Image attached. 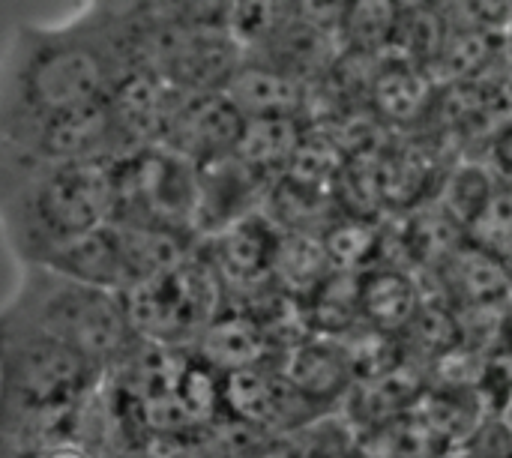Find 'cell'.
<instances>
[{"label": "cell", "instance_id": "cell-1", "mask_svg": "<svg viewBox=\"0 0 512 458\" xmlns=\"http://www.w3.org/2000/svg\"><path fill=\"white\" fill-rule=\"evenodd\" d=\"M129 0H87L54 24H18L0 57V141L108 105L138 72Z\"/></svg>", "mask_w": 512, "mask_h": 458}, {"label": "cell", "instance_id": "cell-2", "mask_svg": "<svg viewBox=\"0 0 512 458\" xmlns=\"http://www.w3.org/2000/svg\"><path fill=\"white\" fill-rule=\"evenodd\" d=\"M111 219V165L27 162L0 150V228L24 267L48 264Z\"/></svg>", "mask_w": 512, "mask_h": 458}, {"label": "cell", "instance_id": "cell-3", "mask_svg": "<svg viewBox=\"0 0 512 458\" xmlns=\"http://www.w3.org/2000/svg\"><path fill=\"white\" fill-rule=\"evenodd\" d=\"M0 312L102 369L126 360L141 345L123 294L78 282L51 267H24L18 291Z\"/></svg>", "mask_w": 512, "mask_h": 458}, {"label": "cell", "instance_id": "cell-4", "mask_svg": "<svg viewBox=\"0 0 512 458\" xmlns=\"http://www.w3.org/2000/svg\"><path fill=\"white\" fill-rule=\"evenodd\" d=\"M102 366L0 312V429L57 420L84 402Z\"/></svg>", "mask_w": 512, "mask_h": 458}, {"label": "cell", "instance_id": "cell-5", "mask_svg": "<svg viewBox=\"0 0 512 458\" xmlns=\"http://www.w3.org/2000/svg\"><path fill=\"white\" fill-rule=\"evenodd\" d=\"M123 297L141 339L150 336L159 342H180L204 333L216 315V279L204 264L189 258L141 282Z\"/></svg>", "mask_w": 512, "mask_h": 458}, {"label": "cell", "instance_id": "cell-6", "mask_svg": "<svg viewBox=\"0 0 512 458\" xmlns=\"http://www.w3.org/2000/svg\"><path fill=\"white\" fill-rule=\"evenodd\" d=\"M243 132L246 117L225 93H183L165 123L159 147L204 168L234 156Z\"/></svg>", "mask_w": 512, "mask_h": 458}, {"label": "cell", "instance_id": "cell-7", "mask_svg": "<svg viewBox=\"0 0 512 458\" xmlns=\"http://www.w3.org/2000/svg\"><path fill=\"white\" fill-rule=\"evenodd\" d=\"M222 93L246 120H297L306 105L303 81L252 57H243Z\"/></svg>", "mask_w": 512, "mask_h": 458}, {"label": "cell", "instance_id": "cell-8", "mask_svg": "<svg viewBox=\"0 0 512 458\" xmlns=\"http://www.w3.org/2000/svg\"><path fill=\"white\" fill-rule=\"evenodd\" d=\"M336 36L324 33L300 18H294L282 33H276L270 42H264L255 51H246V57L267 63L297 81H309L315 75H321L327 66H333L336 57Z\"/></svg>", "mask_w": 512, "mask_h": 458}, {"label": "cell", "instance_id": "cell-9", "mask_svg": "<svg viewBox=\"0 0 512 458\" xmlns=\"http://www.w3.org/2000/svg\"><path fill=\"white\" fill-rule=\"evenodd\" d=\"M285 378L312 402H333L348 393L351 384V369L345 363L342 348L327 336V339H306L294 345L288 357Z\"/></svg>", "mask_w": 512, "mask_h": 458}, {"label": "cell", "instance_id": "cell-10", "mask_svg": "<svg viewBox=\"0 0 512 458\" xmlns=\"http://www.w3.org/2000/svg\"><path fill=\"white\" fill-rule=\"evenodd\" d=\"M420 306V288L399 270H372L360 279V318L384 333H402Z\"/></svg>", "mask_w": 512, "mask_h": 458}, {"label": "cell", "instance_id": "cell-11", "mask_svg": "<svg viewBox=\"0 0 512 458\" xmlns=\"http://www.w3.org/2000/svg\"><path fill=\"white\" fill-rule=\"evenodd\" d=\"M399 0H348L345 18L339 27V42H345L357 54H372L396 42L402 24Z\"/></svg>", "mask_w": 512, "mask_h": 458}, {"label": "cell", "instance_id": "cell-12", "mask_svg": "<svg viewBox=\"0 0 512 458\" xmlns=\"http://www.w3.org/2000/svg\"><path fill=\"white\" fill-rule=\"evenodd\" d=\"M294 18V0H231L225 27L243 45V51H255L282 33Z\"/></svg>", "mask_w": 512, "mask_h": 458}, {"label": "cell", "instance_id": "cell-13", "mask_svg": "<svg viewBox=\"0 0 512 458\" xmlns=\"http://www.w3.org/2000/svg\"><path fill=\"white\" fill-rule=\"evenodd\" d=\"M204 348L210 363L228 366L231 372L252 369L264 354V333L258 324L246 318H228V321H213L204 333Z\"/></svg>", "mask_w": 512, "mask_h": 458}, {"label": "cell", "instance_id": "cell-14", "mask_svg": "<svg viewBox=\"0 0 512 458\" xmlns=\"http://www.w3.org/2000/svg\"><path fill=\"white\" fill-rule=\"evenodd\" d=\"M459 267V282L462 291L477 303V306H498V300L504 294H510V270L501 258H495L492 252H486L483 246L474 249H462L456 258Z\"/></svg>", "mask_w": 512, "mask_h": 458}, {"label": "cell", "instance_id": "cell-15", "mask_svg": "<svg viewBox=\"0 0 512 458\" xmlns=\"http://www.w3.org/2000/svg\"><path fill=\"white\" fill-rule=\"evenodd\" d=\"M129 3L144 18L225 27V15H228L231 0H129Z\"/></svg>", "mask_w": 512, "mask_h": 458}, {"label": "cell", "instance_id": "cell-16", "mask_svg": "<svg viewBox=\"0 0 512 458\" xmlns=\"http://www.w3.org/2000/svg\"><path fill=\"white\" fill-rule=\"evenodd\" d=\"M405 66L408 63H396V69H387L375 81V96H378L381 111L387 117H399V120L414 117L420 111V102H423V84Z\"/></svg>", "mask_w": 512, "mask_h": 458}, {"label": "cell", "instance_id": "cell-17", "mask_svg": "<svg viewBox=\"0 0 512 458\" xmlns=\"http://www.w3.org/2000/svg\"><path fill=\"white\" fill-rule=\"evenodd\" d=\"M477 246L498 249L507 246V252L512 249V192H492L486 207L480 210V216L471 225Z\"/></svg>", "mask_w": 512, "mask_h": 458}, {"label": "cell", "instance_id": "cell-18", "mask_svg": "<svg viewBox=\"0 0 512 458\" xmlns=\"http://www.w3.org/2000/svg\"><path fill=\"white\" fill-rule=\"evenodd\" d=\"M345 6H348V0H294L300 21H306L324 33H333L336 39H339V27L345 18Z\"/></svg>", "mask_w": 512, "mask_h": 458}, {"label": "cell", "instance_id": "cell-19", "mask_svg": "<svg viewBox=\"0 0 512 458\" xmlns=\"http://www.w3.org/2000/svg\"><path fill=\"white\" fill-rule=\"evenodd\" d=\"M462 3L471 12V18L483 27L501 24L512 15V0H462Z\"/></svg>", "mask_w": 512, "mask_h": 458}]
</instances>
